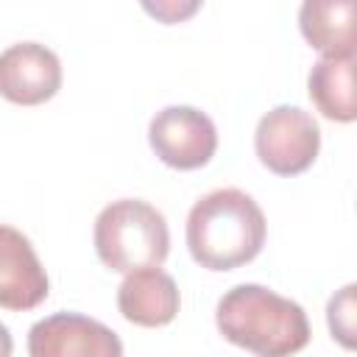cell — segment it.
<instances>
[{
    "label": "cell",
    "instance_id": "1",
    "mask_svg": "<svg viewBox=\"0 0 357 357\" xmlns=\"http://www.w3.org/2000/svg\"><path fill=\"white\" fill-rule=\"evenodd\" d=\"M265 237V212L237 187L206 192L187 215L190 257L206 271H234L251 262L262 251Z\"/></svg>",
    "mask_w": 357,
    "mask_h": 357
},
{
    "label": "cell",
    "instance_id": "2",
    "mask_svg": "<svg viewBox=\"0 0 357 357\" xmlns=\"http://www.w3.org/2000/svg\"><path fill=\"white\" fill-rule=\"evenodd\" d=\"M215 324L223 340L259 357L296 354L310 343L304 307L262 284L231 287L218 301Z\"/></svg>",
    "mask_w": 357,
    "mask_h": 357
},
{
    "label": "cell",
    "instance_id": "3",
    "mask_svg": "<svg viewBox=\"0 0 357 357\" xmlns=\"http://www.w3.org/2000/svg\"><path fill=\"white\" fill-rule=\"evenodd\" d=\"M92 240L98 259L117 273L162 265L170 251L165 215L139 198H120L103 206L95 218Z\"/></svg>",
    "mask_w": 357,
    "mask_h": 357
},
{
    "label": "cell",
    "instance_id": "4",
    "mask_svg": "<svg viewBox=\"0 0 357 357\" xmlns=\"http://www.w3.org/2000/svg\"><path fill=\"white\" fill-rule=\"evenodd\" d=\"M254 151L276 176H298L312 167L321 151V128L310 112L298 106H276L259 117Z\"/></svg>",
    "mask_w": 357,
    "mask_h": 357
},
{
    "label": "cell",
    "instance_id": "5",
    "mask_svg": "<svg viewBox=\"0 0 357 357\" xmlns=\"http://www.w3.org/2000/svg\"><path fill=\"white\" fill-rule=\"evenodd\" d=\"M153 153L173 170H198L218 151V128L195 106H165L148 123Z\"/></svg>",
    "mask_w": 357,
    "mask_h": 357
},
{
    "label": "cell",
    "instance_id": "6",
    "mask_svg": "<svg viewBox=\"0 0 357 357\" xmlns=\"http://www.w3.org/2000/svg\"><path fill=\"white\" fill-rule=\"evenodd\" d=\"M31 357H120V337L100 321L78 312H56L28 332Z\"/></svg>",
    "mask_w": 357,
    "mask_h": 357
},
{
    "label": "cell",
    "instance_id": "7",
    "mask_svg": "<svg viewBox=\"0 0 357 357\" xmlns=\"http://www.w3.org/2000/svg\"><path fill=\"white\" fill-rule=\"evenodd\" d=\"M61 61L39 42H17L0 53V98L39 106L61 89Z\"/></svg>",
    "mask_w": 357,
    "mask_h": 357
},
{
    "label": "cell",
    "instance_id": "8",
    "mask_svg": "<svg viewBox=\"0 0 357 357\" xmlns=\"http://www.w3.org/2000/svg\"><path fill=\"white\" fill-rule=\"evenodd\" d=\"M47 293L50 282L31 240L20 229L0 223V307L25 312L39 307Z\"/></svg>",
    "mask_w": 357,
    "mask_h": 357
},
{
    "label": "cell",
    "instance_id": "9",
    "mask_svg": "<svg viewBox=\"0 0 357 357\" xmlns=\"http://www.w3.org/2000/svg\"><path fill=\"white\" fill-rule=\"evenodd\" d=\"M178 287L173 276L165 273L159 265L128 271L117 287V310L134 326H167L178 315Z\"/></svg>",
    "mask_w": 357,
    "mask_h": 357
},
{
    "label": "cell",
    "instance_id": "10",
    "mask_svg": "<svg viewBox=\"0 0 357 357\" xmlns=\"http://www.w3.org/2000/svg\"><path fill=\"white\" fill-rule=\"evenodd\" d=\"M357 0H304L298 11V28L310 47L321 56H354Z\"/></svg>",
    "mask_w": 357,
    "mask_h": 357
},
{
    "label": "cell",
    "instance_id": "11",
    "mask_svg": "<svg viewBox=\"0 0 357 357\" xmlns=\"http://www.w3.org/2000/svg\"><path fill=\"white\" fill-rule=\"evenodd\" d=\"M312 106L332 123H354V56H324L307 75Z\"/></svg>",
    "mask_w": 357,
    "mask_h": 357
},
{
    "label": "cell",
    "instance_id": "12",
    "mask_svg": "<svg viewBox=\"0 0 357 357\" xmlns=\"http://www.w3.org/2000/svg\"><path fill=\"white\" fill-rule=\"evenodd\" d=\"M354 284H346L337 296L329 298L326 307V321H329V332L332 337H337L346 349L354 346V329H357V315H354Z\"/></svg>",
    "mask_w": 357,
    "mask_h": 357
},
{
    "label": "cell",
    "instance_id": "13",
    "mask_svg": "<svg viewBox=\"0 0 357 357\" xmlns=\"http://www.w3.org/2000/svg\"><path fill=\"white\" fill-rule=\"evenodd\" d=\"M139 6L156 22H162V25H178V22L192 20L201 11L204 0H139Z\"/></svg>",
    "mask_w": 357,
    "mask_h": 357
},
{
    "label": "cell",
    "instance_id": "14",
    "mask_svg": "<svg viewBox=\"0 0 357 357\" xmlns=\"http://www.w3.org/2000/svg\"><path fill=\"white\" fill-rule=\"evenodd\" d=\"M11 351H14V340L6 329V324H0V357H8Z\"/></svg>",
    "mask_w": 357,
    "mask_h": 357
}]
</instances>
